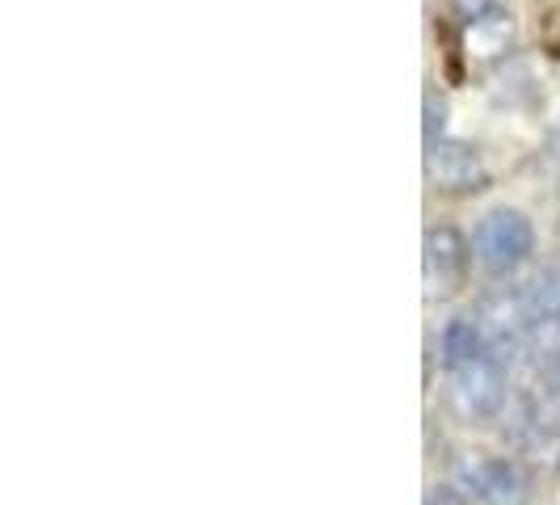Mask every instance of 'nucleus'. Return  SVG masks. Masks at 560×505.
<instances>
[{"instance_id": "f257e3e1", "label": "nucleus", "mask_w": 560, "mask_h": 505, "mask_svg": "<svg viewBox=\"0 0 560 505\" xmlns=\"http://www.w3.org/2000/svg\"><path fill=\"white\" fill-rule=\"evenodd\" d=\"M535 252V224L518 207H493L472 232V257L489 279L514 274Z\"/></svg>"}, {"instance_id": "f03ea898", "label": "nucleus", "mask_w": 560, "mask_h": 505, "mask_svg": "<svg viewBox=\"0 0 560 505\" xmlns=\"http://www.w3.org/2000/svg\"><path fill=\"white\" fill-rule=\"evenodd\" d=\"M505 366L493 354L447 371V404L459 421H493L505 404Z\"/></svg>"}, {"instance_id": "7ed1b4c3", "label": "nucleus", "mask_w": 560, "mask_h": 505, "mask_svg": "<svg viewBox=\"0 0 560 505\" xmlns=\"http://www.w3.org/2000/svg\"><path fill=\"white\" fill-rule=\"evenodd\" d=\"M459 489L480 505H527L532 502V477L510 455H480L472 450L459 459Z\"/></svg>"}, {"instance_id": "20e7f679", "label": "nucleus", "mask_w": 560, "mask_h": 505, "mask_svg": "<svg viewBox=\"0 0 560 505\" xmlns=\"http://www.w3.org/2000/svg\"><path fill=\"white\" fill-rule=\"evenodd\" d=\"M425 177L439 195H455V198H468L489 190V165L480 156L477 143L468 140H439L425 148Z\"/></svg>"}, {"instance_id": "39448f33", "label": "nucleus", "mask_w": 560, "mask_h": 505, "mask_svg": "<svg viewBox=\"0 0 560 505\" xmlns=\"http://www.w3.org/2000/svg\"><path fill=\"white\" fill-rule=\"evenodd\" d=\"M472 266V245L464 240V232L451 224H439L425 232V252H421V270H425V295L430 300H451Z\"/></svg>"}, {"instance_id": "423d86ee", "label": "nucleus", "mask_w": 560, "mask_h": 505, "mask_svg": "<svg viewBox=\"0 0 560 505\" xmlns=\"http://www.w3.org/2000/svg\"><path fill=\"white\" fill-rule=\"evenodd\" d=\"M518 295H523L532 325H560V261L535 270L532 279L518 286Z\"/></svg>"}, {"instance_id": "0eeeda50", "label": "nucleus", "mask_w": 560, "mask_h": 505, "mask_svg": "<svg viewBox=\"0 0 560 505\" xmlns=\"http://www.w3.org/2000/svg\"><path fill=\"white\" fill-rule=\"evenodd\" d=\"M439 350H443V366L447 371L472 363L480 354H493L489 341H485V329L477 325V316H455V320H447V329L439 337Z\"/></svg>"}, {"instance_id": "6e6552de", "label": "nucleus", "mask_w": 560, "mask_h": 505, "mask_svg": "<svg viewBox=\"0 0 560 505\" xmlns=\"http://www.w3.org/2000/svg\"><path fill=\"white\" fill-rule=\"evenodd\" d=\"M510 13H502V9H493L485 22H477V26L468 30V56L477 51V56L493 59L502 56L505 47H510Z\"/></svg>"}, {"instance_id": "1a4fd4ad", "label": "nucleus", "mask_w": 560, "mask_h": 505, "mask_svg": "<svg viewBox=\"0 0 560 505\" xmlns=\"http://www.w3.org/2000/svg\"><path fill=\"white\" fill-rule=\"evenodd\" d=\"M451 17L459 22V26H477V22H485L493 9H498V0H447Z\"/></svg>"}, {"instance_id": "9d476101", "label": "nucleus", "mask_w": 560, "mask_h": 505, "mask_svg": "<svg viewBox=\"0 0 560 505\" xmlns=\"http://www.w3.org/2000/svg\"><path fill=\"white\" fill-rule=\"evenodd\" d=\"M443 118H447V106H443V97L425 93V148L443 140Z\"/></svg>"}, {"instance_id": "9b49d317", "label": "nucleus", "mask_w": 560, "mask_h": 505, "mask_svg": "<svg viewBox=\"0 0 560 505\" xmlns=\"http://www.w3.org/2000/svg\"><path fill=\"white\" fill-rule=\"evenodd\" d=\"M548 161L560 168V122H557V131H552V140H548Z\"/></svg>"}, {"instance_id": "f8f14e48", "label": "nucleus", "mask_w": 560, "mask_h": 505, "mask_svg": "<svg viewBox=\"0 0 560 505\" xmlns=\"http://www.w3.org/2000/svg\"><path fill=\"white\" fill-rule=\"evenodd\" d=\"M443 497H447V493H439V497H430V502H425V505H447V502H443Z\"/></svg>"}, {"instance_id": "ddd939ff", "label": "nucleus", "mask_w": 560, "mask_h": 505, "mask_svg": "<svg viewBox=\"0 0 560 505\" xmlns=\"http://www.w3.org/2000/svg\"><path fill=\"white\" fill-rule=\"evenodd\" d=\"M557 472H560V455H557Z\"/></svg>"}, {"instance_id": "4468645a", "label": "nucleus", "mask_w": 560, "mask_h": 505, "mask_svg": "<svg viewBox=\"0 0 560 505\" xmlns=\"http://www.w3.org/2000/svg\"><path fill=\"white\" fill-rule=\"evenodd\" d=\"M557 388H560V375H557Z\"/></svg>"}]
</instances>
